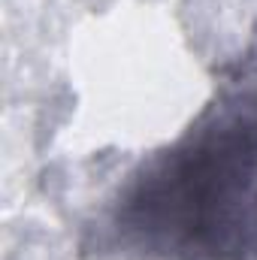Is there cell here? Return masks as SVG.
I'll use <instances>...</instances> for the list:
<instances>
[{
	"label": "cell",
	"mask_w": 257,
	"mask_h": 260,
	"mask_svg": "<svg viewBox=\"0 0 257 260\" xmlns=\"http://www.w3.org/2000/svg\"><path fill=\"white\" fill-rule=\"evenodd\" d=\"M112 233L145 260H257V67L130 176Z\"/></svg>",
	"instance_id": "1"
}]
</instances>
